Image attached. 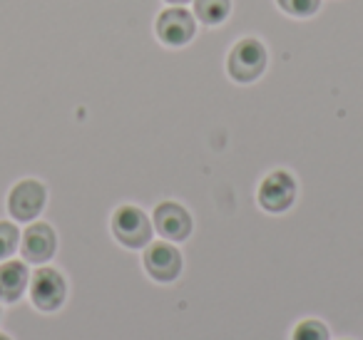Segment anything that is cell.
Masks as SVG:
<instances>
[{
  "instance_id": "obj_9",
  "label": "cell",
  "mask_w": 363,
  "mask_h": 340,
  "mask_svg": "<svg viewBox=\"0 0 363 340\" xmlns=\"http://www.w3.org/2000/svg\"><path fill=\"white\" fill-rule=\"evenodd\" d=\"M55 249H57V234L45 221L30 224L23 231L21 254L28 264H48L55 256Z\"/></svg>"
},
{
  "instance_id": "obj_11",
  "label": "cell",
  "mask_w": 363,
  "mask_h": 340,
  "mask_svg": "<svg viewBox=\"0 0 363 340\" xmlns=\"http://www.w3.org/2000/svg\"><path fill=\"white\" fill-rule=\"evenodd\" d=\"M194 13L192 16L202 23L204 28H219L232 16L234 0H192Z\"/></svg>"
},
{
  "instance_id": "obj_16",
  "label": "cell",
  "mask_w": 363,
  "mask_h": 340,
  "mask_svg": "<svg viewBox=\"0 0 363 340\" xmlns=\"http://www.w3.org/2000/svg\"><path fill=\"white\" fill-rule=\"evenodd\" d=\"M0 340H11V338H8V335H6V333H0Z\"/></svg>"
},
{
  "instance_id": "obj_7",
  "label": "cell",
  "mask_w": 363,
  "mask_h": 340,
  "mask_svg": "<svg viewBox=\"0 0 363 340\" xmlns=\"http://www.w3.org/2000/svg\"><path fill=\"white\" fill-rule=\"evenodd\" d=\"M152 226L167 241H187L192 234V214L177 201H162L155 206Z\"/></svg>"
},
{
  "instance_id": "obj_3",
  "label": "cell",
  "mask_w": 363,
  "mask_h": 340,
  "mask_svg": "<svg viewBox=\"0 0 363 340\" xmlns=\"http://www.w3.org/2000/svg\"><path fill=\"white\" fill-rule=\"evenodd\" d=\"M112 236L127 249H145L152 241V221L135 204H122L110 219Z\"/></svg>"
},
{
  "instance_id": "obj_15",
  "label": "cell",
  "mask_w": 363,
  "mask_h": 340,
  "mask_svg": "<svg viewBox=\"0 0 363 340\" xmlns=\"http://www.w3.org/2000/svg\"><path fill=\"white\" fill-rule=\"evenodd\" d=\"M162 3H167V6H187L189 0H162Z\"/></svg>"
},
{
  "instance_id": "obj_5",
  "label": "cell",
  "mask_w": 363,
  "mask_h": 340,
  "mask_svg": "<svg viewBox=\"0 0 363 340\" xmlns=\"http://www.w3.org/2000/svg\"><path fill=\"white\" fill-rule=\"evenodd\" d=\"M48 204V189L43 181L38 179H21L13 184L11 194H8V211L16 221H33L43 214Z\"/></svg>"
},
{
  "instance_id": "obj_8",
  "label": "cell",
  "mask_w": 363,
  "mask_h": 340,
  "mask_svg": "<svg viewBox=\"0 0 363 340\" xmlns=\"http://www.w3.org/2000/svg\"><path fill=\"white\" fill-rule=\"evenodd\" d=\"M142 264H145V271L150 273V278L160 280V283H169L182 273V254L167 241L147 244Z\"/></svg>"
},
{
  "instance_id": "obj_4",
  "label": "cell",
  "mask_w": 363,
  "mask_h": 340,
  "mask_svg": "<svg viewBox=\"0 0 363 340\" xmlns=\"http://www.w3.org/2000/svg\"><path fill=\"white\" fill-rule=\"evenodd\" d=\"M257 201L269 214H284L296 201V179L291 171L274 169L262 179L257 189Z\"/></svg>"
},
{
  "instance_id": "obj_14",
  "label": "cell",
  "mask_w": 363,
  "mask_h": 340,
  "mask_svg": "<svg viewBox=\"0 0 363 340\" xmlns=\"http://www.w3.org/2000/svg\"><path fill=\"white\" fill-rule=\"evenodd\" d=\"M291 340H328V330L318 320H301V323L294 328Z\"/></svg>"
},
{
  "instance_id": "obj_1",
  "label": "cell",
  "mask_w": 363,
  "mask_h": 340,
  "mask_svg": "<svg viewBox=\"0 0 363 340\" xmlns=\"http://www.w3.org/2000/svg\"><path fill=\"white\" fill-rule=\"evenodd\" d=\"M272 52L257 35H244L227 52V77L234 85H254L269 70Z\"/></svg>"
},
{
  "instance_id": "obj_10",
  "label": "cell",
  "mask_w": 363,
  "mask_h": 340,
  "mask_svg": "<svg viewBox=\"0 0 363 340\" xmlns=\"http://www.w3.org/2000/svg\"><path fill=\"white\" fill-rule=\"evenodd\" d=\"M28 288V266L23 261L0 264V300L16 303Z\"/></svg>"
},
{
  "instance_id": "obj_2",
  "label": "cell",
  "mask_w": 363,
  "mask_h": 340,
  "mask_svg": "<svg viewBox=\"0 0 363 340\" xmlns=\"http://www.w3.org/2000/svg\"><path fill=\"white\" fill-rule=\"evenodd\" d=\"M155 35L169 50H182L197 38V18L184 6H172L155 18Z\"/></svg>"
},
{
  "instance_id": "obj_6",
  "label": "cell",
  "mask_w": 363,
  "mask_h": 340,
  "mask_svg": "<svg viewBox=\"0 0 363 340\" xmlns=\"http://www.w3.org/2000/svg\"><path fill=\"white\" fill-rule=\"evenodd\" d=\"M67 283L57 268H38L30 278V300L40 310H57L65 303Z\"/></svg>"
},
{
  "instance_id": "obj_13",
  "label": "cell",
  "mask_w": 363,
  "mask_h": 340,
  "mask_svg": "<svg viewBox=\"0 0 363 340\" xmlns=\"http://www.w3.org/2000/svg\"><path fill=\"white\" fill-rule=\"evenodd\" d=\"M21 241V231L11 221H0V261H8L18 249Z\"/></svg>"
},
{
  "instance_id": "obj_12",
  "label": "cell",
  "mask_w": 363,
  "mask_h": 340,
  "mask_svg": "<svg viewBox=\"0 0 363 340\" xmlns=\"http://www.w3.org/2000/svg\"><path fill=\"white\" fill-rule=\"evenodd\" d=\"M284 16L294 21H311L321 11V0H274Z\"/></svg>"
}]
</instances>
